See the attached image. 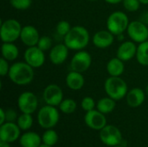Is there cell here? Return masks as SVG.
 <instances>
[{
  "instance_id": "22",
  "label": "cell",
  "mask_w": 148,
  "mask_h": 147,
  "mask_svg": "<svg viewBox=\"0 0 148 147\" xmlns=\"http://www.w3.org/2000/svg\"><path fill=\"white\" fill-rule=\"evenodd\" d=\"M125 62L117 56L108 61L107 64V71L110 76H121L125 71Z\"/></svg>"
},
{
  "instance_id": "7",
  "label": "cell",
  "mask_w": 148,
  "mask_h": 147,
  "mask_svg": "<svg viewBox=\"0 0 148 147\" xmlns=\"http://www.w3.org/2000/svg\"><path fill=\"white\" fill-rule=\"evenodd\" d=\"M101 141L108 146H115L121 145L122 134L118 127L113 125H107L100 131Z\"/></svg>"
},
{
  "instance_id": "10",
  "label": "cell",
  "mask_w": 148,
  "mask_h": 147,
  "mask_svg": "<svg viewBox=\"0 0 148 147\" xmlns=\"http://www.w3.org/2000/svg\"><path fill=\"white\" fill-rule=\"evenodd\" d=\"M92 64V57L91 55L85 50L77 51L71 59L70 68L71 70L84 73L86 72Z\"/></svg>"
},
{
  "instance_id": "2",
  "label": "cell",
  "mask_w": 148,
  "mask_h": 147,
  "mask_svg": "<svg viewBox=\"0 0 148 147\" xmlns=\"http://www.w3.org/2000/svg\"><path fill=\"white\" fill-rule=\"evenodd\" d=\"M64 43L71 50H82L85 49L90 40L88 30L83 26H74L63 38Z\"/></svg>"
},
{
  "instance_id": "20",
  "label": "cell",
  "mask_w": 148,
  "mask_h": 147,
  "mask_svg": "<svg viewBox=\"0 0 148 147\" xmlns=\"http://www.w3.org/2000/svg\"><path fill=\"white\" fill-rule=\"evenodd\" d=\"M65 81L67 87L74 91L82 89L85 84V79L82 75V73L76 72L74 70H71L68 73Z\"/></svg>"
},
{
  "instance_id": "26",
  "label": "cell",
  "mask_w": 148,
  "mask_h": 147,
  "mask_svg": "<svg viewBox=\"0 0 148 147\" xmlns=\"http://www.w3.org/2000/svg\"><path fill=\"white\" fill-rule=\"evenodd\" d=\"M16 124L22 131H28L33 125V118L29 113H23L18 116Z\"/></svg>"
},
{
  "instance_id": "31",
  "label": "cell",
  "mask_w": 148,
  "mask_h": 147,
  "mask_svg": "<svg viewBox=\"0 0 148 147\" xmlns=\"http://www.w3.org/2000/svg\"><path fill=\"white\" fill-rule=\"evenodd\" d=\"M52 39L47 36H41L39 41H38V43H37V47L42 49V51H47L49 49H51L52 48Z\"/></svg>"
},
{
  "instance_id": "4",
  "label": "cell",
  "mask_w": 148,
  "mask_h": 147,
  "mask_svg": "<svg viewBox=\"0 0 148 147\" xmlns=\"http://www.w3.org/2000/svg\"><path fill=\"white\" fill-rule=\"evenodd\" d=\"M129 23L128 16L126 13L116 10L108 16L107 19V29L112 34L118 36L127 31Z\"/></svg>"
},
{
  "instance_id": "25",
  "label": "cell",
  "mask_w": 148,
  "mask_h": 147,
  "mask_svg": "<svg viewBox=\"0 0 148 147\" xmlns=\"http://www.w3.org/2000/svg\"><path fill=\"white\" fill-rule=\"evenodd\" d=\"M135 57L140 65L148 66V40L139 43Z\"/></svg>"
},
{
  "instance_id": "29",
  "label": "cell",
  "mask_w": 148,
  "mask_h": 147,
  "mask_svg": "<svg viewBox=\"0 0 148 147\" xmlns=\"http://www.w3.org/2000/svg\"><path fill=\"white\" fill-rule=\"evenodd\" d=\"M71 25L69 24V23L68 21L65 20H62L60 21L56 27V30L58 36H62V37H65V36L69 32V30L71 29Z\"/></svg>"
},
{
  "instance_id": "8",
  "label": "cell",
  "mask_w": 148,
  "mask_h": 147,
  "mask_svg": "<svg viewBox=\"0 0 148 147\" xmlns=\"http://www.w3.org/2000/svg\"><path fill=\"white\" fill-rule=\"evenodd\" d=\"M127 32L134 42L140 43L148 40V28L143 22L137 20L130 22Z\"/></svg>"
},
{
  "instance_id": "43",
  "label": "cell",
  "mask_w": 148,
  "mask_h": 147,
  "mask_svg": "<svg viewBox=\"0 0 148 147\" xmlns=\"http://www.w3.org/2000/svg\"><path fill=\"white\" fill-rule=\"evenodd\" d=\"M88 1H97V0H88Z\"/></svg>"
},
{
  "instance_id": "18",
  "label": "cell",
  "mask_w": 148,
  "mask_h": 147,
  "mask_svg": "<svg viewBox=\"0 0 148 147\" xmlns=\"http://www.w3.org/2000/svg\"><path fill=\"white\" fill-rule=\"evenodd\" d=\"M137 46L134 41L123 42L118 48L116 56L123 62H128L136 56Z\"/></svg>"
},
{
  "instance_id": "19",
  "label": "cell",
  "mask_w": 148,
  "mask_h": 147,
  "mask_svg": "<svg viewBox=\"0 0 148 147\" xmlns=\"http://www.w3.org/2000/svg\"><path fill=\"white\" fill-rule=\"evenodd\" d=\"M146 92L139 88H134L131 90H129L127 94L126 100L127 103L130 107L136 108L140 107L146 99Z\"/></svg>"
},
{
  "instance_id": "21",
  "label": "cell",
  "mask_w": 148,
  "mask_h": 147,
  "mask_svg": "<svg viewBox=\"0 0 148 147\" xmlns=\"http://www.w3.org/2000/svg\"><path fill=\"white\" fill-rule=\"evenodd\" d=\"M42 142V137L35 132H26L19 138L21 147H39Z\"/></svg>"
},
{
  "instance_id": "24",
  "label": "cell",
  "mask_w": 148,
  "mask_h": 147,
  "mask_svg": "<svg viewBox=\"0 0 148 147\" xmlns=\"http://www.w3.org/2000/svg\"><path fill=\"white\" fill-rule=\"evenodd\" d=\"M116 101H114V99L110 98V97H104L101 98L98 101L97 104H96V108L98 111H100L101 113H104V114H108L112 113L115 107H116Z\"/></svg>"
},
{
  "instance_id": "27",
  "label": "cell",
  "mask_w": 148,
  "mask_h": 147,
  "mask_svg": "<svg viewBox=\"0 0 148 147\" xmlns=\"http://www.w3.org/2000/svg\"><path fill=\"white\" fill-rule=\"evenodd\" d=\"M42 144L49 146H54L58 142V134L52 128L46 129V131L43 133L42 136Z\"/></svg>"
},
{
  "instance_id": "9",
  "label": "cell",
  "mask_w": 148,
  "mask_h": 147,
  "mask_svg": "<svg viewBox=\"0 0 148 147\" xmlns=\"http://www.w3.org/2000/svg\"><path fill=\"white\" fill-rule=\"evenodd\" d=\"M17 107L23 113L32 114L38 107V100L36 95L32 92H23L17 99Z\"/></svg>"
},
{
  "instance_id": "3",
  "label": "cell",
  "mask_w": 148,
  "mask_h": 147,
  "mask_svg": "<svg viewBox=\"0 0 148 147\" xmlns=\"http://www.w3.org/2000/svg\"><path fill=\"white\" fill-rule=\"evenodd\" d=\"M104 89L108 97L121 101L127 96L128 88L127 82L120 76H110L104 83Z\"/></svg>"
},
{
  "instance_id": "28",
  "label": "cell",
  "mask_w": 148,
  "mask_h": 147,
  "mask_svg": "<svg viewBox=\"0 0 148 147\" xmlns=\"http://www.w3.org/2000/svg\"><path fill=\"white\" fill-rule=\"evenodd\" d=\"M61 112L65 114H70L75 112L77 108V104L73 99H63L61 104L58 106Z\"/></svg>"
},
{
  "instance_id": "39",
  "label": "cell",
  "mask_w": 148,
  "mask_h": 147,
  "mask_svg": "<svg viewBox=\"0 0 148 147\" xmlns=\"http://www.w3.org/2000/svg\"><path fill=\"white\" fill-rule=\"evenodd\" d=\"M142 4H148V0H139Z\"/></svg>"
},
{
  "instance_id": "34",
  "label": "cell",
  "mask_w": 148,
  "mask_h": 147,
  "mask_svg": "<svg viewBox=\"0 0 148 147\" xmlns=\"http://www.w3.org/2000/svg\"><path fill=\"white\" fill-rule=\"evenodd\" d=\"M8 62H9L3 57L0 59V75L2 77H4L5 75H8L9 74L10 66H9Z\"/></svg>"
},
{
  "instance_id": "33",
  "label": "cell",
  "mask_w": 148,
  "mask_h": 147,
  "mask_svg": "<svg viewBox=\"0 0 148 147\" xmlns=\"http://www.w3.org/2000/svg\"><path fill=\"white\" fill-rule=\"evenodd\" d=\"M124 8L130 12H134L137 11L140 9V2L139 0H123L122 2Z\"/></svg>"
},
{
  "instance_id": "36",
  "label": "cell",
  "mask_w": 148,
  "mask_h": 147,
  "mask_svg": "<svg viewBox=\"0 0 148 147\" xmlns=\"http://www.w3.org/2000/svg\"><path fill=\"white\" fill-rule=\"evenodd\" d=\"M0 125H3V123L6 122V113H5V110L3 108H1L0 109Z\"/></svg>"
},
{
  "instance_id": "37",
  "label": "cell",
  "mask_w": 148,
  "mask_h": 147,
  "mask_svg": "<svg viewBox=\"0 0 148 147\" xmlns=\"http://www.w3.org/2000/svg\"><path fill=\"white\" fill-rule=\"evenodd\" d=\"M104 1L108 3H110V4H117V3L123 2V0H104Z\"/></svg>"
},
{
  "instance_id": "40",
  "label": "cell",
  "mask_w": 148,
  "mask_h": 147,
  "mask_svg": "<svg viewBox=\"0 0 148 147\" xmlns=\"http://www.w3.org/2000/svg\"><path fill=\"white\" fill-rule=\"evenodd\" d=\"M39 147H53V146H47V145H44V144H42Z\"/></svg>"
},
{
  "instance_id": "14",
  "label": "cell",
  "mask_w": 148,
  "mask_h": 147,
  "mask_svg": "<svg viewBox=\"0 0 148 147\" xmlns=\"http://www.w3.org/2000/svg\"><path fill=\"white\" fill-rule=\"evenodd\" d=\"M21 129L14 122H5L0 126V140L12 143L20 138Z\"/></svg>"
},
{
  "instance_id": "17",
  "label": "cell",
  "mask_w": 148,
  "mask_h": 147,
  "mask_svg": "<svg viewBox=\"0 0 148 147\" xmlns=\"http://www.w3.org/2000/svg\"><path fill=\"white\" fill-rule=\"evenodd\" d=\"M114 41V35L112 34L108 29L99 30L93 36L92 42L99 49H107L110 47Z\"/></svg>"
},
{
  "instance_id": "5",
  "label": "cell",
  "mask_w": 148,
  "mask_h": 147,
  "mask_svg": "<svg viewBox=\"0 0 148 147\" xmlns=\"http://www.w3.org/2000/svg\"><path fill=\"white\" fill-rule=\"evenodd\" d=\"M21 23L13 18L6 19L1 23L0 36L3 42H14L20 38L22 32Z\"/></svg>"
},
{
  "instance_id": "41",
  "label": "cell",
  "mask_w": 148,
  "mask_h": 147,
  "mask_svg": "<svg viewBox=\"0 0 148 147\" xmlns=\"http://www.w3.org/2000/svg\"><path fill=\"white\" fill-rule=\"evenodd\" d=\"M145 92H146V94L148 96V84H147V86L146 87V90H145Z\"/></svg>"
},
{
  "instance_id": "32",
  "label": "cell",
  "mask_w": 148,
  "mask_h": 147,
  "mask_svg": "<svg viewBox=\"0 0 148 147\" xmlns=\"http://www.w3.org/2000/svg\"><path fill=\"white\" fill-rule=\"evenodd\" d=\"M81 107L85 111V112H88L91 110H94L95 107H96L95 101L92 97L89 96H86L82 100L81 102Z\"/></svg>"
},
{
  "instance_id": "35",
  "label": "cell",
  "mask_w": 148,
  "mask_h": 147,
  "mask_svg": "<svg viewBox=\"0 0 148 147\" xmlns=\"http://www.w3.org/2000/svg\"><path fill=\"white\" fill-rule=\"evenodd\" d=\"M5 113H6V122H14L18 118L16 112L13 109H10V108L7 109Z\"/></svg>"
},
{
  "instance_id": "30",
  "label": "cell",
  "mask_w": 148,
  "mask_h": 147,
  "mask_svg": "<svg viewBox=\"0 0 148 147\" xmlns=\"http://www.w3.org/2000/svg\"><path fill=\"white\" fill-rule=\"evenodd\" d=\"M10 3L16 10H25L31 6L32 0H10Z\"/></svg>"
},
{
  "instance_id": "15",
  "label": "cell",
  "mask_w": 148,
  "mask_h": 147,
  "mask_svg": "<svg viewBox=\"0 0 148 147\" xmlns=\"http://www.w3.org/2000/svg\"><path fill=\"white\" fill-rule=\"evenodd\" d=\"M40 35L37 29L32 25H26L23 27L20 39L22 42L27 47L36 46L40 39Z\"/></svg>"
},
{
  "instance_id": "11",
  "label": "cell",
  "mask_w": 148,
  "mask_h": 147,
  "mask_svg": "<svg viewBox=\"0 0 148 147\" xmlns=\"http://www.w3.org/2000/svg\"><path fill=\"white\" fill-rule=\"evenodd\" d=\"M24 61L34 68L42 67L45 62L44 51L40 49L37 46L28 47L23 54Z\"/></svg>"
},
{
  "instance_id": "12",
  "label": "cell",
  "mask_w": 148,
  "mask_h": 147,
  "mask_svg": "<svg viewBox=\"0 0 148 147\" xmlns=\"http://www.w3.org/2000/svg\"><path fill=\"white\" fill-rule=\"evenodd\" d=\"M43 100L47 105L57 107L63 101V92L56 84H49L43 90Z\"/></svg>"
},
{
  "instance_id": "38",
  "label": "cell",
  "mask_w": 148,
  "mask_h": 147,
  "mask_svg": "<svg viewBox=\"0 0 148 147\" xmlns=\"http://www.w3.org/2000/svg\"><path fill=\"white\" fill-rule=\"evenodd\" d=\"M0 147H10V143L0 140Z\"/></svg>"
},
{
  "instance_id": "1",
  "label": "cell",
  "mask_w": 148,
  "mask_h": 147,
  "mask_svg": "<svg viewBox=\"0 0 148 147\" xmlns=\"http://www.w3.org/2000/svg\"><path fill=\"white\" fill-rule=\"evenodd\" d=\"M8 76L13 83L18 86H25L34 80V68L25 62H17L10 66Z\"/></svg>"
},
{
  "instance_id": "42",
  "label": "cell",
  "mask_w": 148,
  "mask_h": 147,
  "mask_svg": "<svg viewBox=\"0 0 148 147\" xmlns=\"http://www.w3.org/2000/svg\"><path fill=\"white\" fill-rule=\"evenodd\" d=\"M112 147H123L121 145H119V146H112Z\"/></svg>"
},
{
  "instance_id": "6",
  "label": "cell",
  "mask_w": 148,
  "mask_h": 147,
  "mask_svg": "<svg viewBox=\"0 0 148 147\" xmlns=\"http://www.w3.org/2000/svg\"><path fill=\"white\" fill-rule=\"evenodd\" d=\"M60 114L56 107L46 105L40 108L37 113V122L44 129H51L56 126L59 121Z\"/></svg>"
},
{
  "instance_id": "16",
  "label": "cell",
  "mask_w": 148,
  "mask_h": 147,
  "mask_svg": "<svg viewBox=\"0 0 148 147\" xmlns=\"http://www.w3.org/2000/svg\"><path fill=\"white\" fill-rule=\"evenodd\" d=\"M69 49L66 46L65 43H58L56 46L52 47L49 51V60L54 65L62 64L69 56Z\"/></svg>"
},
{
  "instance_id": "13",
  "label": "cell",
  "mask_w": 148,
  "mask_h": 147,
  "mask_svg": "<svg viewBox=\"0 0 148 147\" xmlns=\"http://www.w3.org/2000/svg\"><path fill=\"white\" fill-rule=\"evenodd\" d=\"M84 121L89 128L96 131H101L104 126H107V118L105 114L97 109L86 112Z\"/></svg>"
},
{
  "instance_id": "23",
  "label": "cell",
  "mask_w": 148,
  "mask_h": 147,
  "mask_svg": "<svg viewBox=\"0 0 148 147\" xmlns=\"http://www.w3.org/2000/svg\"><path fill=\"white\" fill-rule=\"evenodd\" d=\"M2 57L8 62L15 61L19 55V49L13 42H3L1 47Z\"/></svg>"
}]
</instances>
